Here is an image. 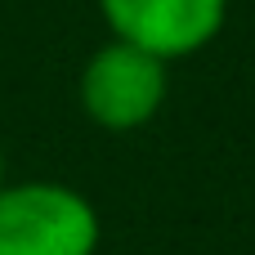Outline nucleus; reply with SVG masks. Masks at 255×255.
<instances>
[{
  "mask_svg": "<svg viewBox=\"0 0 255 255\" xmlns=\"http://www.w3.org/2000/svg\"><path fill=\"white\" fill-rule=\"evenodd\" d=\"M99 215L63 184H0V255H94Z\"/></svg>",
  "mask_w": 255,
  "mask_h": 255,
  "instance_id": "obj_1",
  "label": "nucleus"
},
{
  "mask_svg": "<svg viewBox=\"0 0 255 255\" xmlns=\"http://www.w3.org/2000/svg\"><path fill=\"white\" fill-rule=\"evenodd\" d=\"M166 99V58L112 40L81 72V103L103 130H139Z\"/></svg>",
  "mask_w": 255,
  "mask_h": 255,
  "instance_id": "obj_2",
  "label": "nucleus"
},
{
  "mask_svg": "<svg viewBox=\"0 0 255 255\" xmlns=\"http://www.w3.org/2000/svg\"><path fill=\"white\" fill-rule=\"evenodd\" d=\"M117 40H130L157 58H184L215 40L229 0H99Z\"/></svg>",
  "mask_w": 255,
  "mask_h": 255,
  "instance_id": "obj_3",
  "label": "nucleus"
},
{
  "mask_svg": "<svg viewBox=\"0 0 255 255\" xmlns=\"http://www.w3.org/2000/svg\"><path fill=\"white\" fill-rule=\"evenodd\" d=\"M0 179H4V161H0Z\"/></svg>",
  "mask_w": 255,
  "mask_h": 255,
  "instance_id": "obj_4",
  "label": "nucleus"
}]
</instances>
